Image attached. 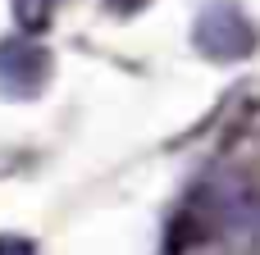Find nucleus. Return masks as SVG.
<instances>
[{"instance_id":"4","label":"nucleus","mask_w":260,"mask_h":255,"mask_svg":"<svg viewBox=\"0 0 260 255\" xmlns=\"http://www.w3.org/2000/svg\"><path fill=\"white\" fill-rule=\"evenodd\" d=\"M55 9H59V0H14V14H18V23H23L27 32L46 27Z\"/></svg>"},{"instance_id":"2","label":"nucleus","mask_w":260,"mask_h":255,"mask_svg":"<svg viewBox=\"0 0 260 255\" xmlns=\"http://www.w3.org/2000/svg\"><path fill=\"white\" fill-rule=\"evenodd\" d=\"M50 82V50L32 37H5L0 41V96L32 100Z\"/></svg>"},{"instance_id":"1","label":"nucleus","mask_w":260,"mask_h":255,"mask_svg":"<svg viewBox=\"0 0 260 255\" xmlns=\"http://www.w3.org/2000/svg\"><path fill=\"white\" fill-rule=\"evenodd\" d=\"M192 46H197L206 59H215V64H238V59L256 55L260 27L251 23V14H247L238 0H210V5L197 9Z\"/></svg>"},{"instance_id":"3","label":"nucleus","mask_w":260,"mask_h":255,"mask_svg":"<svg viewBox=\"0 0 260 255\" xmlns=\"http://www.w3.org/2000/svg\"><path fill=\"white\" fill-rule=\"evenodd\" d=\"M229 178L260 192V110H251V119L238 128V137L229 146Z\"/></svg>"},{"instance_id":"5","label":"nucleus","mask_w":260,"mask_h":255,"mask_svg":"<svg viewBox=\"0 0 260 255\" xmlns=\"http://www.w3.org/2000/svg\"><path fill=\"white\" fill-rule=\"evenodd\" d=\"M0 255H37L27 237H0Z\"/></svg>"}]
</instances>
